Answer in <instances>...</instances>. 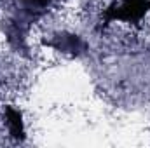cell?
<instances>
[{
  "mask_svg": "<svg viewBox=\"0 0 150 148\" xmlns=\"http://www.w3.org/2000/svg\"><path fill=\"white\" fill-rule=\"evenodd\" d=\"M147 12H150V0H112L103 12L101 26H108L115 21L138 25Z\"/></svg>",
  "mask_w": 150,
  "mask_h": 148,
  "instance_id": "1",
  "label": "cell"
},
{
  "mask_svg": "<svg viewBox=\"0 0 150 148\" xmlns=\"http://www.w3.org/2000/svg\"><path fill=\"white\" fill-rule=\"evenodd\" d=\"M45 44L63 54H70V56H80L87 51V44L75 33H67V32H61V33H56L49 40H45Z\"/></svg>",
  "mask_w": 150,
  "mask_h": 148,
  "instance_id": "2",
  "label": "cell"
},
{
  "mask_svg": "<svg viewBox=\"0 0 150 148\" xmlns=\"http://www.w3.org/2000/svg\"><path fill=\"white\" fill-rule=\"evenodd\" d=\"M18 2V11L30 16L33 21H37L38 18L56 2V0H16Z\"/></svg>",
  "mask_w": 150,
  "mask_h": 148,
  "instance_id": "3",
  "label": "cell"
},
{
  "mask_svg": "<svg viewBox=\"0 0 150 148\" xmlns=\"http://www.w3.org/2000/svg\"><path fill=\"white\" fill-rule=\"evenodd\" d=\"M5 118H7V125H9L11 136H14L16 140L23 141L25 140V124H23L21 111L18 108H14V106H5Z\"/></svg>",
  "mask_w": 150,
  "mask_h": 148,
  "instance_id": "4",
  "label": "cell"
},
{
  "mask_svg": "<svg viewBox=\"0 0 150 148\" xmlns=\"http://www.w3.org/2000/svg\"><path fill=\"white\" fill-rule=\"evenodd\" d=\"M0 85H2V84H0Z\"/></svg>",
  "mask_w": 150,
  "mask_h": 148,
  "instance_id": "5",
  "label": "cell"
}]
</instances>
